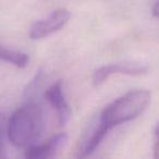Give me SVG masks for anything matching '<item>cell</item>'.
<instances>
[{"mask_svg":"<svg viewBox=\"0 0 159 159\" xmlns=\"http://www.w3.org/2000/svg\"><path fill=\"white\" fill-rule=\"evenodd\" d=\"M45 96H46V99L49 102V104L51 105V107L57 112L60 124L64 125L70 119L71 109L66 99V96H64L62 83L58 81V82L53 83L52 85H50L47 89Z\"/></svg>","mask_w":159,"mask_h":159,"instance_id":"5b68a950","label":"cell"},{"mask_svg":"<svg viewBox=\"0 0 159 159\" xmlns=\"http://www.w3.org/2000/svg\"><path fill=\"white\" fill-rule=\"evenodd\" d=\"M71 18V13L68 9L60 8L51 12L47 18L35 22L30 29L31 39H43L59 32L66 25Z\"/></svg>","mask_w":159,"mask_h":159,"instance_id":"3957f363","label":"cell"},{"mask_svg":"<svg viewBox=\"0 0 159 159\" xmlns=\"http://www.w3.org/2000/svg\"><path fill=\"white\" fill-rule=\"evenodd\" d=\"M0 60L12 64L16 68H25L30 62V58L26 53L7 48L1 45H0Z\"/></svg>","mask_w":159,"mask_h":159,"instance_id":"52a82bcc","label":"cell"},{"mask_svg":"<svg viewBox=\"0 0 159 159\" xmlns=\"http://www.w3.org/2000/svg\"><path fill=\"white\" fill-rule=\"evenodd\" d=\"M155 143H154V157L156 159H159V122L157 123L155 128Z\"/></svg>","mask_w":159,"mask_h":159,"instance_id":"9c48e42d","label":"cell"},{"mask_svg":"<svg viewBox=\"0 0 159 159\" xmlns=\"http://www.w3.org/2000/svg\"><path fill=\"white\" fill-rule=\"evenodd\" d=\"M149 102L150 92L147 89L128 92L105 107L97 118V122L109 133L116 126L136 119L146 110Z\"/></svg>","mask_w":159,"mask_h":159,"instance_id":"7a4b0ae2","label":"cell"},{"mask_svg":"<svg viewBox=\"0 0 159 159\" xmlns=\"http://www.w3.org/2000/svg\"><path fill=\"white\" fill-rule=\"evenodd\" d=\"M7 126H8L7 118H6V116L3 113H0V156H2L3 152H5L6 137H8Z\"/></svg>","mask_w":159,"mask_h":159,"instance_id":"ba28073f","label":"cell"},{"mask_svg":"<svg viewBox=\"0 0 159 159\" xmlns=\"http://www.w3.org/2000/svg\"><path fill=\"white\" fill-rule=\"evenodd\" d=\"M66 139H68V135L66 133H60L46 141V143L39 144V145L34 144L26 148L25 157L30 159H44L52 157L66 144Z\"/></svg>","mask_w":159,"mask_h":159,"instance_id":"8992f818","label":"cell"},{"mask_svg":"<svg viewBox=\"0 0 159 159\" xmlns=\"http://www.w3.org/2000/svg\"><path fill=\"white\" fill-rule=\"evenodd\" d=\"M148 66L139 62H116L96 69L93 73V83L100 85L113 74L143 75L147 73Z\"/></svg>","mask_w":159,"mask_h":159,"instance_id":"277c9868","label":"cell"},{"mask_svg":"<svg viewBox=\"0 0 159 159\" xmlns=\"http://www.w3.org/2000/svg\"><path fill=\"white\" fill-rule=\"evenodd\" d=\"M44 128L43 108L36 102H29L16 109L8 120V139L16 147L27 148L40 139Z\"/></svg>","mask_w":159,"mask_h":159,"instance_id":"6da1fadb","label":"cell"},{"mask_svg":"<svg viewBox=\"0 0 159 159\" xmlns=\"http://www.w3.org/2000/svg\"><path fill=\"white\" fill-rule=\"evenodd\" d=\"M152 14L157 18H159V0H157L156 3L152 7Z\"/></svg>","mask_w":159,"mask_h":159,"instance_id":"30bf717a","label":"cell"}]
</instances>
